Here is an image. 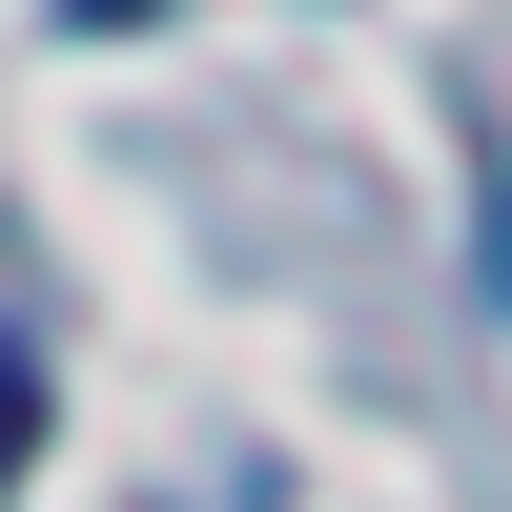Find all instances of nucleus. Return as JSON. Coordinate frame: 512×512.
Wrapping results in <instances>:
<instances>
[{
  "label": "nucleus",
  "instance_id": "obj_1",
  "mask_svg": "<svg viewBox=\"0 0 512 512\" xmlns=\"http://www.w3.org/2000/svg\"><path fill=\"white\" fill-rule=\"evenodd\" d=\"M21 451H41V349L0 328V492H21Z\"/></svg>",
  "mask_w": 512,
  "mask_h": 512
}]
</instances>
